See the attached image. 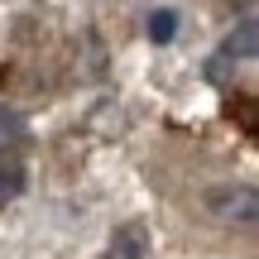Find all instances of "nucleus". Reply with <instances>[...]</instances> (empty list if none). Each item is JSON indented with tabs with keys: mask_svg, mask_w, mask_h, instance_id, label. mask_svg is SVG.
I'll use <instances>...</instances> for the list:
<instances>
[{
	"mask_svg": "<svg viewBox=\"0 0 259 259\" xmlns=\"http://www.w3.org/2000/svg\"><path fill=\"white\" fill-rule=\"evenodd\" d=\"M206 206H211V216L216 221H226V226H250L259 221V192L250 183H231V187H216L211 197H206Z\"/></svg>",
	"mask_w": 259,
	"mask_h": 259,
	"instance_id": "f257e3e1",
	"label": "nucleus"
},
{
	"mask_svg": "<svg viewBox=\"0 0 259 259\" xmlns=\"http://www.w3.org/2000/svg\"><path fill=\"white\" fill-rule=\"evenodd\" d=\"M106 259H144V231H139V226H120Z\"/></svg>",
	"mask_w": 259,
	"mask_h": 259,
	"instance_id": "f03ea898",
	"label": "nucleus"
},
{
	"mask_svg": "<svg viewBox=\"0 0 259 259\" xmlns=\"http://www.w3.org/2000/svg\"><path fill=\"white\" fill-rule=\"evenodd\" d=\"M19 192H24V163H19V158H5V163H0V206L15 202Z\"/></svg>",
	"mask_w": 259,
	"mask_h": 259,
	"instance_id": "7ed1b4c3",
	"label": "nucleus"
},
{
	"mask_svg": "<svg viewBox=\"0 0 259 259\" xmlns=\"http://www.w3.org/2000/svg\"><path fill=\"white\" fill-rule=\"evenodd\" d=\"M221 58H254V24L250 19L240 24V34H231V44H226Z\"/></svg>",
	"mask_w": 259,
	"mask_h": 259,
	"instance_id": "20e7f679",
	"label": "nucleus"
},
{
	"mask_svg": "<svg viewBox=\"0 0 259 259\" xmlns=\"http://www.w3.org/2000/svg\"><path fill=\"white\" fill-rule=\"evenodd\" d=\"M173 29H178V15H173V10H158V15L149 19V34H154L158 44H168V38H173Z\"/></svg>",
	"mask_w": 259,
	"mask_h": 259,
	"instance_id": "39448f33",
	"label": "nucleus"
}]
</instances>
